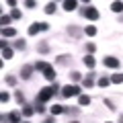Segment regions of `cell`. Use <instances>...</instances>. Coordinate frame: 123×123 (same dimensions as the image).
<instances>
[{
  "label": "cell",
  "instance_id": "obj_27",
  "mask_svg": "<svg viewBox=\"0 0 123 123\" xmlns=\"http://www.w3.org/2000/svg\"><path fill=\"white\" fill-rule=\"evenodd\" d=\"M111 10L113 12H123V2H111Z\"/></svg>",
  "mask_w": 123,
  "mask_h": 123
},
{
  "label": "cell",
  "instance_id": "obj_29",
  "mask_svg": "<svg viewBox=\"0 0 123 123\" xmlns=\"http://www.w3.org/2000/svg\"><path fill=\"white\" fill-rule=\"evenodd\" d=\"M111 82L113 84H121L123 82V74H113L111 76Z\"/></svg>",
  "mask_w": 123,
  "mask_h": 123
},
{
  "label": "cell",
  "instance_id": "obj_10",
  "mask_svg": "<svg viewBox=\"0 0 123 123\" xmlns=\"http://www.w3.org/2000/svg\"><path fill=\"white\" fill-rule=\"evenodd\" d=\"M62 8L66 10V12H72V10H76V8H78V2H76V0H64Z\"/></svg>",
  "mask_w": 123,
  "mask_h": 123
},
{
  "label": "cell",
  "instance_id": "obj_22",
  "mask_svg": "<svg viewBox=\"0 0 123 123\" xmlns=\"http://www.w3.org/2000/svg\"><path fill=\"white\" fill-rule=\"evenodd\" d=\"M14 101H17L18 105L23 107V105H25V94H23L21 90H14Z\"/></svg>",
  "mask_w": 123,
  "mask_h": 123
},
{
  "label": "cell",
  "instance_id": "obj_2",
  "mask_svg": "<svg viewBox=\"0 0 123 123\" xmlns=\"http://www.w3.org/2000/svg\"><path fill=\"white\" fill-rule=\"evenodd\" d=\"M80 14H82L84 18H88V21H98V10L94 8L92 4H88V6H84V8H80Z\"/></svg>",
  "mask_w": 123,
  "mask_h": 123
},
{
  "label": "cell",
  "instance_id": "obj_5",
  "mask_svg": "<svg viewBox=\"0 0 123 123\" xmlns=\"http://www.w3.org/2000/svg\"><path fill=\"white\" fill-rule=\"evenodd\" d=\"M103 64H105V68H111V70H117V68L121 66V62H119L115 55H107L105 60H103Z\"/></svg>",
  "mask_w": 123,
  "mask_h": 123
},
{
  "label": "cell",
  "instance_id": "obj_32",
  "mask_svg": "<svg viewBox=\"0 0 123 123\" xmlns=\"http://www.w3.org/2000/svg\"><path fill=\"white\" fill-rule=\"evenodd\" d=\"M4 82L8 84V86H14V84H17V78H14V76H4Z\"/></svg>",
  "mask_w": 123,
  "mask_h": 123
},
{
  "label": "cell",
  "instance_id": "obj_34",
  "mask_svg": "<svg viewBox=\"0 0 123 123\" xmlns=\"http://www.w3.org/2000/svg\"><path fill=\"white\" fill-rule=\"evenodd\" d=\"M25 8H37L35 0H25Z\"/></svg>",
  "mask_w": 123,
  "mask_h": 123
},
{
  "label": "cell",
  "instance_id": "obj_39",
  "mask_svg": "<svg viewBox=\"0 0 123 123\" xmlns=\"http://www.w3.org/2000/svg\"><path fill=\"white\" fill-rule=\"evenodd\" d=\"M43 123H55V121H53V115H51V117H47V119H43Z\"/></svg>",
  "mask_w": 123,
  "mask_h": 123
},
{
  "label": "cell",
  "instance_id": "obj_42",
  "mask_svg": "<svg viewBox=\"0 0 123 123\" xmlns=\"http://www.w3.org/2000/svg\"><path fill=\"white\" fill-rule=\"evenodd\" d=\"M107 123H111V121H107Z\"/></svg>",
  "mask_w": 123,
  "mask_h": 123
},
{
  "label": "cell",
  "instance_id": "obj_9",
  "mask_svg": "<svg viewBox=\"0 0 123 123\" xmlns=\"http://www.w3.org/2000/svg\"><path fill=\"white\" fill-rule=\"evenodd\" d=\"M55 62H57V66H68V64L72 62V55L70 53H62V55L55 57Z\"/></svg>",
  "mask_w": 123,
  "mask_h": 123
},
{
  "label": "cell",
  "instance_id": "obj_35",
  "mask_svg": "<svg viewBox=\"0 0 123 123\" xmlns=\"http://www.w3.org/2000/svg\"><path fill=\"white\" fill-rule=\"evenodd\" d=\"M0 101H2V103H8V101H10V94H8L6 90H2V94H0Z\"/></svg>",
  "mask_w": 123,
  "mask_h": 123
},
{
  "label": "cell",
  "instance_id": "obj_12",
  "mask_svg": "<svg viewBox=\"0 0 123 123\" xmlns=\"http://www.w3.org/2000/svg\"><path fill=\"white\" fill-rule=\"evenodd\" d=\"M12 49H17V51H25V49H27V41L25 39H14L12 41Z\"/></svg>",
  "mask_w": 123,
  "mask_h": 123
},
{
  "label": "cell",
  "instance_id": "obj_33",
  "mask_svg": "<svg viewBox=\"0 0 123 123\" xmlns=\"http://www.w3.org/2000/svg\"><path fill=\"white\" fill-rule=\"evenodd\" d=\"M10 17H12V21L21 18V10H18V8H12V10H10Z\"/></svg>",
  "mask_w": 123,
  "mask_h": 123
},
{
  "label": "cell",
  "instance_id": "obj_30",
  "mask_svg": "<svg viewBox=\"0 0 123 123\" xmlns=\"http://www.w3.org/2000/svg\"><path fill=\"white\" fill-rule=\"evenodd\" d=\"M45 68H47V62H43V60H39V62L35 64V70H39V72H43Z\"/></svg>",
  "mask_w": 123,
  "mask_h": 123
},
{
  "label": "cell",
  "instance_id": "obj_7",
  "mask_svg": "<svg viewBox=\"0 0 123 123\" xmlns=\"http://www.w3.org/2000/svg\"><path fill=\"white\" fill-rule=\"evenodd\" d=\"M39 31H43V27H41V23H31L29 29H27V33H29V37H35Z\"/></svg>",
  "mask_w": 123,
  "mask_h": 123
},
{
  "label": "cell",
  "instance_id": "obj_3",
  "mask_svg": "<svg viewBox=\"0 0 123 123\" xmlns=\"http://www.w3.org/2000/svg\"><path fill=\"white\" fill-rule=\"evenodd\" d=\"M53 94H55L53 86H43V88L39 90V94H37V98H39V101H43V103H47V101H51Z\"/></svg>",
  "mask_w": 123,
  "mask_h": 123
},
{
  "label": "cell",
  "instance_id": "obj_18",
  "mask_svg": "<svg viewBox=\"0 0 123 123\" xmlns=\"http://www.w3.org/2000/svg\"><path fill=\"white\" fill-rule=\"evenodd\" d=\"M84 35L94 37V35H97V27H94V25H86V27H84Z\"/></svg>",
  "mask_w": 123,
  "mask_h": 123
},
{
  "label": "cell",
  "instance_id": "obj_8",
  "mask_svg": "<svg viewBox=\"0 0 123 123\" xmlns=\"http://www.w3.org/2000/svg\"><path fill=\"white\" fill-rule=\"evenodd\" d=\"M43 76H45V80L53 82V80H55V68H53V66H49V64H47V68L43 70Z\"/></svg>",
  "mask_w": 123,
  "mask_h": 123
},
{
  "label": "cell",
  "instance_id": "obj_4",
  "mask_svg": "<svg viewBox=\"0 0 123 123\" xmlns=\"http://www.w3.org/2000/svg\"><path fill=\"white\" fill-rule=\"evenodd\" d=\"M66 33L72 37V39H76V41L82 39V35H84V31H80L76 25H68V27H66Z\"/></svg>",
  "mask_w": 123,
  "mask_h": 123
},
{
  "label": "cell",
  "instance_id": "obj_17",
  "mask_svg": "<svg viewBox=\"0 0 123 123\" xmlns=\"http://www.w3.org/2000/svg\"><path fill=\"white\" fill-rule=\"evenodd\" d=\"M90 101H92V98L88 97V94H80V97H78V105H80V107H86V105H90Z\"/></svg>",
  "mask_w": 123,
  "mask_h": 123
},
{
  "label": "cell",
  "instance_id": "obj_28",
  "mask_svg": "<svg viewBox=\"0 0 123 123\" xmlns=\"http://www.w3.org/2000/svg\"><path fill=\"white\" fill-rule=\"evenodd\" d=\"M0 23H2L4 27H8L10 23H12V17H8V14H2V17H0Z\"/></svg>",
  "mask_w": 123,
  "mask_h": 123
},
{
  "label": "cell",
  "instance_id": "obj_13",
  "mask_svg": "<svg viewBox=\"0 0 123 123\" xmlns=\"http://www.w3.org/2000/svg\"><path fill=\"white\" fill-rule=\"evenodd\" d=\"M37 51L43 53V55H47L49 53V43L47 41H39V43H37Z\"/></svg>",
  "mask_w": 123,
  "mask_h": 123
},
{
  "label": "cell",
  "instance_id": "obj_40",
  "mask_svg": "<svg viewBox=\"0 0 123 123\" xmlns=\"http://www.w3.org/2000/svg\"><path fill=\"white\" fill-rule=\"evenodd\" d=\"M119 123H123V115H121V117H119Z\"/></svg>",
  "mask_w": 123,
  "mask_h": 123
},
{
  "label": "cell",
  "instance_id": "obj_16",
  "mask_svg": "<svg viewBox=\"0 0 123 123\" xmlns=\"http://www.w3.org/2000/svg\"><path fill=\"white\" fill-rule=\"evenodd\" d=\"M82 62H84V66L90 68V70H94V66H97V62H94V57H92V55H86Z\"/></svg>",
  "mask_w": 123,
  "mask_h": 123
},
{
  "label": "cell",
  "instance_id": "obj_26",
  "mask_svg": "<svg viewBox=\"0 0 123 123\" xmlns=\"http://www.w3.org/2000/svg\"><path fill=\"white\" fill-rule=\"evenodd\" d=\"M49 111H51V115H53V117H55V115H62V113H64V105H53Z\"/></svg>",
  "mask_w": 123,
  "mask_h": 123
},
{
  "label": "cell",
  "instance_id": "obj_19",
  "mask_svg": "<svg viewBox=\"0 0 123 123\" xmlns=\"http://www.w3.org/2000/svg\"><path fill=\"white\" fill-rule=\"evenodd\" d=\"M21 113L25 115V117H31V115L35 113V107H29V105H23V109H21Z\"/></svg>",
  "mask_w": 123,
  "mask_h": 123
},
{
  "label": "cell",
  "instance_id": "obj_6",
  "mask_svg": "<svg viewBox=\"0 0 123 123\" xmlns=\"http://www.w3.org/2000/svg\"><path fill=\"white\" fill-rule=\"evenodd\" d=\"M33 70H35V66H31V64H25V66L21 68V78H23V80L31 78V74H33Z\"/></svg>",
  "mask_w": 123,
  "mask_h": 123
},
{
  "label": "cell",
  "instance_id": "obj_14",
  "mask_svg": "<svg viewBox=\"0 0 123 123\" xmlns=\"http://www.w3.org/2000/svg\"><path fill=\"white\" fill-rule=\"evenodd\" d=\"M2 37H17V29H12V27H2Z\"/></svg>",
  "mask_w": 123,
  "mask_h": 123
},
{
  "label": "cell",
  "instance_id": "obj_1",
  "mask_svg": "<svg viewBox=\"0 0 123 123\" xmlns=\"http://www.w3.org/2000/svg\"><path fill=\"white\" fill-rule=\"evenodd\" d=\"M82 88L76 86V84H66V86H62V97L64 98H72V97H80L82 94Z\"/></svg>",
  "mask_w": 123,
  "mask_h": 123
},
{
  "label": "cell",
  "instance_id": "obj_20",
  "mask_svg": "<svg viewBox=\"0 0 123 123\" xmlns=\"http://www.w3.org/2000/svg\"><path fill=\"white\" fill-rule=\"evenodd\" d=\"M70 80H72L74 84H76V82H80V80H82V74H80L78 70H72V72H70Z\"/></svg>",
  "mask_w": 123,
  "mask_h": 123
},
{
  "label": "cell",
  "instance_id": "obj_11",
  "mask_svg": "<svg viewBox=\"0 0 123 123\" xmlns=\"http://www.w3.org/2000/svg\"><path fill=\"white\" fill-rule=\"evenodd\" d=\"M92 86H94V72H92V74H88L86 78L82 80V88H86V90H88V88H92Z\"/></svg>",
  "mask_w": 123,
  "mask_h": 123
},
{
  "label": "cell",
  "instance_id": "obj_31",
  "mask_svg": "<svg viewBox=\"0 0 123 123\" xmlns=\"http://www.w3.org/2000/svg\"><path fill=\"white\" fill-rule=\"evenodd\" d=\"M84 47H86V51H88V55H92V53L97 51V45H94V43H86V45H84Z\"/></svg>",
  "mask_w": 123,
  "mask_h": 123
},
{
  "label": "cell",
  "instance_id": "obj_15",
  "mask_svg": "<svg viewBox=\"0 0 123 123\" xmlns=\"http://www.w3.org/2000/svg\"><path fill=\"white\" fill-rule=\"evenodd\" d=\"M21 115L23 113H17V111L8 113V123H21Z\"/></svg>",
  "mask_w": 123,
  "mask_h": 123
},
{
  "label": "cell",
  "instance_id": "obj_25",
  "mask_svg": "<svg viewBox=\"0 0 123 123\" xmlns=\"http://www.w3.org/2000/svg\"><path fill=\"white\" fill-rule=\"evenodd\" d=\"M43 105H45V103L37 98V101H35V113H41V115H43V113H45V107H43Z\"/></svg>",
  "mask_w": 123,
  "mask_h": 123
},
{
  "label": "cell",
  "instance_id": "obj_21",
  "mask_svg": "<svg viewBox=\"0 0 123 123\" xmlns=\"http://www.w3.org/2000/svg\"><path fill=\"white\" fill-rule=\"evenodd\" d=\"M97 84H98L101 88H107V86L111 84V78H107V76H101V78L97 80Z\"/></svg>",
  "mask_w": 123,
  "mask_h": 123
},
{
  "label": "cell",
  "instance_id": "obj_38",
  "mask_svg": "<svg viewBox=\"0 0 123 123\" xmlns=\"http://www.w3.org/2000/svg\"><path fill=\"white\" fill-rule=\"evenodd\" d=\"M6 4H8L10 8H14V6H17V0H6Z\"/></svg>",
  "mask_w": 123,
  "mask_h": 123
},
{
  "label": "cell",
  "instance_id": "obj_36",
  "mask_svg": "<svg viewBox=\"0 0 123 123\" xmlns=\"http://www.w3.org/2000/svg\"><path fill=\"white\" fill-rule=\"evenodd\" d=\"M64 113H66V115H78V109H70V107H64Z\"/></svg>",
  "mask_w": 123,
  "mask_h": 123
},
{
  "label": "cell",
  "instance_id": "obj_37",
  "mask_svg": "<svg viewBox=\"0 0 123 123\" xmlns=\"http://www.w3.org/2000/svg\"><path fill=\"white\" fill-rule=\"evenodd\" d=\"M105 107L109 111H115V105H113V101H111V98H105Z\"/></svg>",
  "mask_w": 123,
  "mask_h": 123
},
{
  "label": "cell",
  "instance_id": "obj_23",
  "mask_svg": "<svg viewBox=\"0 0 123 123\" xmlns=\"http://www.w3.org/2000/svg\"><path fill=\"white\" fill-rule=\"evenodd\" d=\"M12 55H14V49H12V47L2 49V57H4V60H12Z\"/></svg>",
  "mask_w": 123,
  "mask_h": 123
},
{
  "label": "cell",
  "instance_id": "obj_24",
  "mask_svg": "<svg viewBox=\"0 0 123 123\" xmlns=\"http://www.w3.org/2000/svg\"><path fill=\"white\" fill-rule=\"evenodd\" d=\"M55 8H57V6H55V2H47V4H45V14H53V12H55Z\"/></svg>",
  "mask_w": 123,
  "mask_h": 123
},
{
  "label": "cell",
  "instance_id": "obj_41",
  "mask_svg": "<svg viewBox=\"0 0 123 123\" xmlns=\"http://www.w3.org/2000/svg\"><path fill=\"white\" fill-rule=\"evenodd\" d=\"M70 123H78V121H70Z\"/></svg>",
  "mask_w": 123,
  "mask_h": 123
}]
</instances>
